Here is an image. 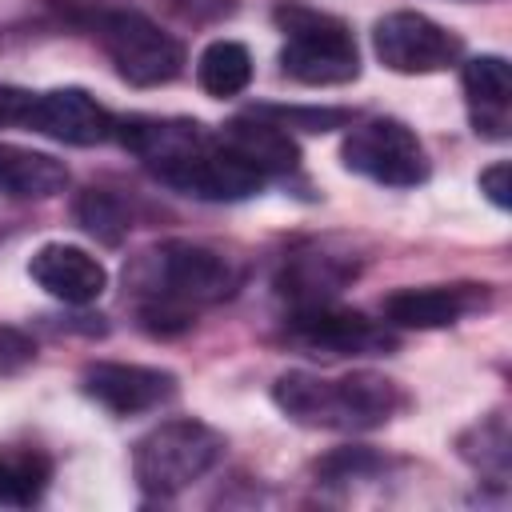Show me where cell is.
I'll list each match as a JSON object with an SVG mask.
<instances>
[{"label": "cell", "mask_w": 512, "mask_h": 512, "mask_svg": "<svg viewBox=\"0 0 512 512\" xmlns=\"http://www.w3.org/2000/svg\"><path fill=\"white\" fill-rule=\"evenodd\" d=\"M124 280L140 300V324L148 332H176L192 324L196 308L228 300L240 288L244 268L220 248L168 240L136 256Z\"/></svg>", "instance_id": "obj_1"}, {"label": "cell", "mask_w": 512, "mask_h": 512, "mask_svg": "<svg viewBox=\"0 0 512 512\" xmlns=\"http://www.w3.org/2000/svg\"><path fill=\"white\" fill-rule=\"evenodd\" d=\"M276 408L304 424L328 432H368L388 424L404 404V388L380 372H348V376H312V372H284L272 384Z\"/></svg>", "instance_id": "obj_2"}, {"label": "cell", "mask_w": 512, "mask_h": 512, "mask_svg": "<svg viewBox=\"0 0 512 512\" xmlns=\"http://www.w3.org/2000/svg\"><path fill=\"white\" fill-rule=\"evenodd\" d=\"M224 456V436L204 420H164L132 448V476L144 496H176L208 476Z\"/></svg>", "instance_id": "obj_3"}, {"label": "cell", "mask_w": 512, "mask_h": 512, "mask_svg": "<svg viewBox=\"0 0 512 512\" xmlns=\"http://www.w3.org/2000/svg\"><path fill=\"white\" fill-rule=\"evenodd\" d=\"M276 24L284 32L280 68L284 76L300 84H348L360 76V52L344 20L304 8V4H280Z\"/></svg>", "instance_id": "obj_4"}, {"label": "cell", "mask_w": 512, "mask_h": 512, "mask_svg": "<svg viewBox=\"0 0 512 512\" xmlns=\"http://www.w3.org/2000/svg\"><path fill=\"white\" fill-rule=\"evenodd\" d=\"M88 28L116 72L136 88L168 84L184 68V44L136 8H96L88 16Z\"/></svg>", "instance_id": "obj_5"}, {"label": "cell", "mask_w": 512, "mask_h": 512, "mask_svg": "<svg viewBox=\"0 0 512 512\" xmlns=\"http://www.w3.org/2000/svg\"><path fill=\"white\" fill-rule=\"evenodd\" d=\"M340 160L348 172H360L384 188H416L428 180V152L420 136L396 116L348 124Z\"/></svg>", "instance_id": "obj_6"}, {"label": "cell", "mask_w": 512, "mask_h": 512, "mask_svg": "<svg viewBox=\"0 0 512 512\" xmlns=\"http://www.w3.org/2000/svg\"><path fill=\"white\" fill-rule=\"evenodd\" d=\"M152 176L184 196H196V200H212V204H224V200H248L260 192V184L268 180L260 168H252L244 156H236L232 148L220 144V136L212 132L204 144L164 160L152 168Z\"/></svg>", "instance_id": "obj_7"}, {"label": "cell", "mask_w": 512, "mask_h": 512, "mask_svg": "<svg viewBox=\"0 0 512 512\" xmlns=\"http://www.w3.org/2000/svg\"><path fill=\"white\" fill-rule=\"evenodd\" d=\"M284 332L304 352L324 356H388L396 352V332L384 320H368L364 312L336 304H308L284 316Z\"/></svg>", "instance_id": "obj_8"}, {"label": "cell", "mask_w": 512, "mask_h": 512, "mask_svg": "<svg viewBox=\"0 0 512 512\" xmlns=\"http://www.w3.org/2000/svg\"><path fill=\"white\" fill-rule=\"evenodd\" d=\"M372 48L384 68L400 76H428L452 68L464 52V40L424 12H388L372 28Z\"/></svg>", "instance_id": "obj_9"}, {"label": "cell", "mask_w": 512, "mask_h": 512, "mask_svg": "<svg viewBox=\"0 0 512 512\" xmlns=\"http://www.w3.org/2000/svg\"><path fill=\"white\" fill-rule=\"evenodd\" d=\"M80 388L88 400H96L100 408H108L116 416H140V412L164 408L180 392L172 372L148 368V364H120V360L88 364L80 376Z\"/></svg>", "instance_id": "obj_10"}, {"label": "cell", "mask_w": 512, "mask_h": 512, "mask_svg": "<svg viewBox=\"0 0 512 512\" xmlns=\"http://www.w3.org/2000/svg\"><path fill=\"white\" fill-rule=\"evenodd\" d=\"M112 128H116V116L84 88H48L32 96L28 132H40L72 148H92V144H104Z\"/></svg>", "instance_id": "obj_11"}, {"label": "cell", "mask_w": 512, "mask_h": 512, "mask_svg": "<svg viewBox=\"0 0 512 512\" xmlns=\"http://www.w3.org/2000/svg\"><path fill=\"white\" fill-rule=\"evenodd\" d=\"M488 304V284H424L384 296L380 312L392 328H448Z\"/></svg>", "instance_id": "obj_12"}, {"label": "cell", "mask_w": 512, "mask_h": 512, "mask_svg": "<svg viewBox=\"0 0 512 512\" xmlns=\"http://www.w3.org/2000/svg\"><path fill=\"white\" fill-rule=\"evenodd\" d=\"M28 276L64 304H92L108 288V268L76 244H44L28 260Z\"/></svg>", "instance_id": "obj_13"}, {"label": "cell", "mask_w": 512, "mask_h": 512, "mask_svg": "<svg viewBox=\"0 0 512 512\" xmlns=\"http://www.w3.org/2000/svg\"><path fill=\"white\" fill-rule=\"evenodd\" d=\"M476 136L504 140L512 128V68L504 56H472L460 72Z\"/></svg>", "instance_id": "obj_14"}, {"label": "cell", "mask_w": 512, "mask_h": 512, "mask_svg": "<svg viewBox=\"0 0 512 512\" xmlns=\"http://www.w3.org/2000/svg\"><path fill=\"white\" fill-rule=\"evenodd\" d=\"M356 276V264L344 252H292L276 276V292L292 304V308H308V304H332L336 292Z\"/></svg>", "instance_id": "obj_15"}, {"label": "cell", "mask_w": 512, "mask_h": 512, "mask_svg": "<svg viewBox=\"0 0 512 512\" xmlns=\"http://www.w3.org/2000/svg\"><path fill=\"white\" fill-rule=\"evenodd\" d=\"M220 144L224 148H232L236 156H244L252 168H260L264 176H284V172H292L296 164H300V148H296V140L288 136V128H280V124H272V120H264L260 112H244V116H232L220 132Z\"/></svg>", "instance_id": "obj_16"}, {"label": "cell", "mask_w": 512, "mask_h": 512, "mask_svg": "<svg viewBox=\"0 0 512 512\" xmlns=\"http://www.w3.org/2000/svg\"><path fill=\"white\" fill-rule=\"evenodd\" d=\"M112 136L128 152H136L148 168H156V164H164V160H172V156L204 144L212 132L204 124L180 120V116H120L116 128H112Z\"/></svg>", "instance_id": "obj_17"}, {"label": "cell", "mask_w": 512, "mask_h": 512, "mask_svg": "<svg viewBox=\"0 0 512 512\" xmlns=\"http://www.w3.org/2000/svg\"><path fill=\"white\" fill-rule=\"evenodd\" d=\"M68 188V168L32 148L0 144V192L12 200H48Z\"/></svg>", "instance_id": "obj_18"}, {"label": "cell", "mask_w": 512, "mask_h": 512, "mask_svg": "<svg viewBox=\"0 0 512 512\" xmlns=\"http://www.w3.org/2000/svg\"><path fill=\"white\" fill-rule=\"evenodd\" d=\"M196 80L216 100L240 96L252 84V52L240 40H212L196 60Z\"/></svg>", "instance_id": "obj_19"}, {"label": "cell", "mask_w": 512, "mask_h": 512, "mask_svg": "<svg viewBox=\"0 0 512 512\" xmlns=\"http://www.w3.org/2000/svg\"><path fill=\"white\" fill-rule=\"evenodd\" d=\"M48 460L36 452H0V508H28L48 488Z\"/></svg>", "instance_id": "obj_20"}, {"label": "cell", "mask_w": 512, "mask_h": 512, "mask_svg": "<svg viewBox=\"0 0 512 512\" xmlns=\"http://www.w3.org/2000/svg\"><path fill=\"white\" fill-rule=\"evenodd\" d=\"M76 224L88 236H96L100 244H120L128 236V228H132V212L108 188H88L76 200Z\"/></svg>", "instance_id": "obj_21"}, {"label": "cell", "mask_w": 512, "mask_h": 512, "mask_svg": "<svg viewBox=\"0 0 512 512\" xmlns=\"http://www.w3.org/2000/svg\"><path fill=\"white\" fill-rule=\"evenodd\" d=\"M460 452L480 472H492L496 480H504L508 476V428H504V416H492V420L476 424L472 432H464L460 436Z\"/></svg>", "instance_id": "obj_22"}, {"label": "cell", "mask_w": 512, "mask_h": 512, "mask_svg": "<svg viewBox=\"0 0 512 512\" xmlns=\"http://www.w3.org/2000/svg\"><path fill=\"white\" fill-rule=\"evenodd\" d=\"M384 468V456L372 452V448H360V444H348V448H336L328 452L324 460H316V476L324 484H344V480H368Z\"/></svg>", "instance_id": "obj_23"}, {"label": "cell", "mask_w": 512, "mask_h": 512, "mask_svg": "<svg viewBox=\"0 0 512 512\" xmlns=\"http://www.w3.org/2000/svg\"><path fill=\"white\" fill-rule=\"evenodd\" d=\"M252 112H260L264 120L280 124V128H304V132H332V128H348L352 112L348 108H280V104H256Z\"/></svg>", "instance_id": "obj_24"}, {"label": "cell", "mask_w": 512, "mask_h": 512, "mask_svg": "<svg viewBox=\"0 0 512 512\" xmlns=\"http://www.w3.org/2000/svg\"><path fill=\"white\" fill-rule=\"evenodd\" d=\"M32 360H36L32 336L20 332V328H12V324H0V376H16V372H24Z\"/></svg>", "instance_id": "obj_25"}, {"label": "cell", "mask_w": 512, "mask_h": 512, "mask_svg": "<svg viewBox=\"0 0 512 512\" xmlns=\"http://www.w3.org/2000/svg\"><path fill=\"white\" fill-rule=\"evenodd\" d=\"M32 96L20 84H4L0 80V128H28V112H32Z\"/></svg>", "instance_id": "obj_26"}, {"label": "cell", "mask_w": 512, "mask_h": 512, "mask_svg": "<svg viewBox=\"0 0 512 512\" xmlns=\"http://www.w3.org/2000/svg\"><path fill=\"white\" fill-rule=\"evenodd\" d=\"M480 192L496 204V208H512V164L496 160L492 168L480 172Z\"/></svg>", "instance_id": "obj_27"}]
</instances>
